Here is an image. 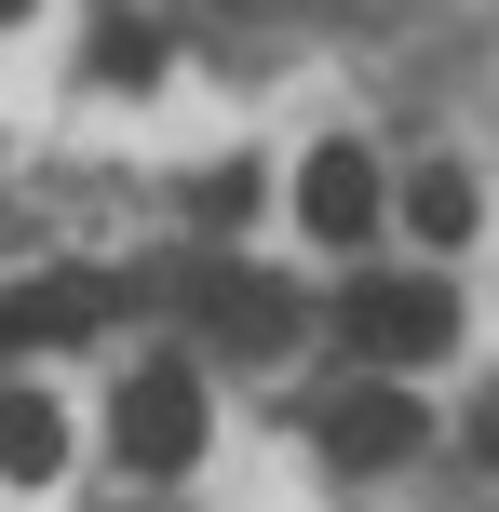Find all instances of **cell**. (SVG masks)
Returning a JSON list of instances; mask_svg holds the SVG:
<instances>
[{"label":"cell","mask_w":499,"mask_h":512,"mask_svg":"<svg viewBox=\"0 0 499 512\" xmlns=\"http://www.w3.org/2000/svg\"><path fill=\"white\" fill-rule=\"evenodd\" d=\"M189 203H203V216H216V230H230V216H257V176H243V162H216V176H203V189H189Z\"/></svg>","instance_id":"30bf717a"},{"label":"cell","mask_w":499,"mask_h":512,"mask_svg":"<svg viewBox=\"0 0 499 512\" xmlns=\"http://www.w3.org/2000/svg\"><path fill=\"white\" fill-rule=\"evenodd\" d=\"M473 445H486V459H499V391H486V418H473Z\"/></svg>","instance_id":"8fae6325"},{"label":"cell","mask_w":499,"mask_h":512,"mask_svg":"<svg viewBox=\"0 0 499 512\" xmlns=\"http://www.w3.org/2000/svg\"><path fill=\"white\" fill-rule=\"evenodd\" d=\"M432 445V418H419V391H392V378H351L338 405H324V459L338 472H392V459H419Z\"/></svg>","instance_id":"3957f363"},{"label":"cell","mask_w":499,"mask_h":512,"mask_svg":"<svg viewBox=\"0 0 499 512\" xmlns=\"http://www.w3.org/2000/svg\"><path fill=\"white\" fill-rule=\"evenodd\" d=\"M338 337L351 351H378V364H432V351H459V283H351L338 297Z\"/></svg>","instance_id":"6da1fadb"},{"label":"cell","mask_w":499,"mask_h":512,"mask_svg":"<svg viewBox=\"0 0 499 512\" xmlns=\"http://www.w3.org/2000/svg\"><path fill=\"white\" fill-rule=\"evenodd\" d=\"M14 14H27V0H0V27H14Z\"/></svg>","instance_id":"7c38bea8"},{"label":"cell","mask_w":499,"mask_h":512,"mask_svg":"<svg viewBox=\"0 0 499 512\" xmlns=\"http://www.w3.org/2000/svg\"><path fill=\"white\" fill-rule=\"evenodd\" d=\"M297 216H311V243H365L378 230V162L351 149V135H324V149L297 162Z\"/></svg>","instance_id":"5b68a950"},{"label":"cell","mask_w":499,"mask_h":512,"mask_svg":"<svg viewBox=\"0 0 499 512\" xmlns=\"http://www.w3.org/2000/svg\"><path fill=\"white\" fill-rule=\"evenodd\" d=\"M203 324L230 337V351H284V337H297V297L270 270H203Z\"/></svg>","instance_id":"8992f818"},{"label":"cell","mask_w":499,"mask_h":512,"mask_svg":"<svg viewBox=\"0 0 499 512\" xmlns=\"http://www.w3.org/2000/svg\"><path fill=\"white\" fill-rule=\"evenodd\" d=\"M122 459L135 472H189L203 459V378L189 364H135L122 378Z\"/></svg>","instance_id":"7a4b0ae2"},{"label":"cell","mask_w":499,"mask_h":512,"mask_svg":"<svg viewBox=\"0 0 499 512\" xmlns=\"http://www.w3.org/2000/svg\"><path fill=\"white\" fill-rule=\"evenodd\" d=\"M149 68H162V41H149V27L122 14V27H108V41H95V81H149Z\"/></svg>","instance_id":"9c48e42d"},{"label":"cell","mask_w":499,"mask_h":512,"mask_svg":"<svg viewBox=\"0 0 499 512\" xmlns=\"http://www.w3.org/2000/svg\"><path fill=\"white\" fill-rule=\"evenodd\" d=\"M405 230H419V243H473V176H459V162L405 176Z\"/></svg>","instance_id":"ba28073f"},{"label":"cell","mask_w":499,"mask_h":512,"mask_svg":"<svg viewBox=\"0 0 499 512\" xmlns=\"http://www.w3.org/2000/svg\"><path fill=\"white\" fill-rule=\"evenodd\" d=\"M108 310H122V283H95V270L14 283V297H0V351H68V337H95Z\"/></svg>","instance_id":"277c9868"},{"label":"cell","mask_w":499,"mask_h":512,"mask_svg":"<svg viewBox=\"0 0 499 512\" xmlns=\"http://www.w3.org/2000/svg\"><path fill=\"white\" fill-rule=\"evenodd\" d=\"M68 472V405L54 391H0V486H54Z\"/></svg>","instance_id":"52a82bcc"}]
</instances>
